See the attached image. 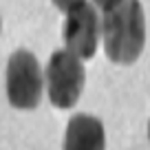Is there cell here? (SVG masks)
Here are the masks:
<instances>
[{
    "instance_id": "6da1fadb",
    "label": "cell",
    "mask_w": 150,
    "mask_h": 150,
    "mask_svg": "<svg viewBox=\"0 0 150 150\" xmlns=\"http://www.w3.org/2000/svg\"><path fill=\"white\" fill-rule=\"evenodd\" d=\"M102 38L110 62L132 64L146 44V18L139 0H124L108 11L102 22Z\"/></svg>"
},
{
    "instance_id": "7a4b0ae2",
    "label": "cell",
    "mask_w": 150,
    "mask_h": 150,
    "mask_svg": "<svg viewBox=\"0 0 150 150\" xmlns=\"http://www.w3.org/2000/svg\"><path fill=\"white\" fill-rule=\"evenodd\" d=\"M42 71L38 64L35 55L29 51H16L9 57L7 64V97L11 106L20 110H31L40 104L42 97V86H44Z\"/></svg>"
},
{
    "instance_id": "3957f363",
    "label": "cell",
    "mask_w": 150,
    "mask_h": 150,
    "mask_svg": "<svg viewBox=\"0 0 150 150\" xmlns=\"http://www.w3.org/2000/svg\"><path fill=\"white\" fill-rule=\"evenodd\" d=\"M47 91L55 108H71L77 104L84 88V66L71 51H55L47 64Z\"/></svg>"
},
{
    "instance_id": "277c9868",
    "label": "cell",
    "mask_w": 150,
    "mask_h": 150,
    "mask_svg": "<svg viewBox=\"0 0 150 150\" xmlns=\"http://www.w3.org/2000/svg\"><path fill=\"white\" fill-rule=\"evenodd\" d=\"M99 33H102V24H99L97 11L88 2H84L71 13H66L62 38H64L66 51L75 53L80 60H91L95 55Z\"/></svg>"
},
{
    "instance_id": "5b68a950",
    "label": "cell",
    "mask_w": 150,
    "mask_h": 150,
    "mask_svg": "<svg viewBox=\"0 0 150 150\" xmlns=\"http://www.w3.org/2000/svg\"><path fill=\"white\" fill-rule=\"evenodd\" d=\"M64 150H106L104 126L93 115H75L64 132Z\"/></svg>"
},
{
    "instance_id": "8992f818",
    "label": "cell",
    "mask_w": 150,
    "mask_h": 150,
    "mask_svg": "<svg viewBox=\"0 0 150 150\" xmlns=\"http://www.w3.org/2000/svg\"><path fill=\"white\" fill-rule=\"evenodd\" d=\"M86 0H53V5L57 7L60 11H64V13H71L73 9H77L80 5H84Z\"/></svg>"
},
{
    "instance_id": "52a82bcc",
    "label": "cell",
    "mask_w": 150,
    "mask_h": 150,
    "mask_svg": "<svg viewBox=\"0 0 150 150\" xmlns=\"http://www.w3.org/2000/svg\"><path fill=\"white\" fill-rule=\"evenodd\" d=\"M93 2H95V5H97L102 11H104V13H108L110 9H115L117 5H122L124 0H93Z\"/></svg>"
},
{
    "instance_id": "ba28073f",
    "label": "cell",
    "mask_w": 150,
    "mask_h": 150,
    "mask_svg": "<svg viewBox=\"0 0 150 150\" xmlns=\"http://www.w3.org/2000/svg\"><path fill=\"white\" fill-rule=\"evenodd\" d=\"M148 137H150V124H148Z\"/></svg>"
}]
</instances>
